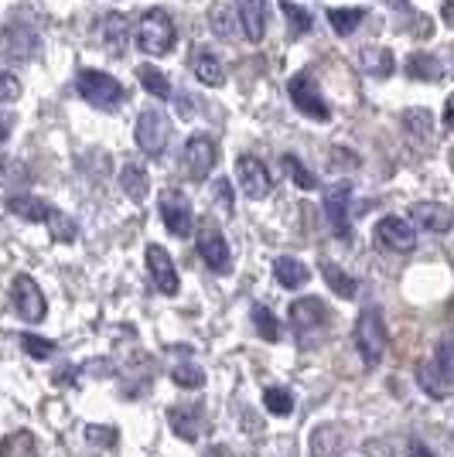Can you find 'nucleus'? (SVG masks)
Returning <instances> with one entry per match:
<instances>
[{"instance_id": "f257e3e1", "label": "nucleus", "mask_w": 454, "mask_h": 457, "mask_svg": "<svg viewBox=\"0 0 454 457\" xmlns=\"http://www.w3.org/2000/svg\"><path fill=\"white\" fill-rule=\"evenodd\" d=\"M174 38H178L174 21H171L168 11H161V7L147 11V14L140 18V24H137V45H140L144 55H168L171 48H174Z\"/></svg>"}, {"instance_id": "f03ea898", "label": "nucleus", "mask_w": 454, "mask_h": 457, "mask_svg": "<svg viewBox=\"0 0 454 457\" xmlns=\"http://www.w3.org/2000/svg\"><path fill=\"white\" fill-rule=\"evenodd\" d=\"M76 86H79V96L89 106H96V110H116L127 99V89L110 72H99V69H82Z\"/></svg>"}, {"instance_id": "7ed1b4c3", "label": "nucleus", "mask_w": 454, "mask_h": 457, "mask_svg": "<svg viewBox=\"0 0 454 457\" xmlns=\"http://www.w3.org/2000/svg\"><path fill=\"white\" fill-rule=\"evenodd\" d=\"M356 352L369 369L383 362V352H386V324L379 307H366L356 321Z\"/></svg>"}, {"instance_id": "20e7f679", "label": "nucleus", "mask_w": 454, "mask_h": 457, "mask_svg": "<svg viewBox=\"0 0 454 457\" xmlns=\"http://www.w3.org/2000/svg\"><path fill=\"white\" fill-rule=\"evenodd\" d=\"M157 209H161V219H164V228H168L171 236H178V239H189L191 232H195V212H191V202L181 195V191H161V202H157Z\"/></svg>"}, {"instance_id": "39448f33", "label": "nucleus", "mask_w": 454, "mask_h": 457, "mask_svg": "<svg viewBox=\"0 0 454 457\" xmlns=\"http://www.w3.org/2000/svg\"><path fill=\"white\" fill-rule=\"evenodd\" d=\"M215 161H219V151H215V140L208 134H195L189 137V144H185V151H181V168L189 174L191 181H206L208 171L215 168Z\"/></svg>"}, {"instance_id": "423d86ee", "label": "nucleus", "mask_w": 454, "mask_h": 457, "mask_svg": "<svg viewBox=\"0 0 454 457\" xmlns=\"http://www.w3.org/2000/svg\"><path fill=\"white\" fill-rule=\"evenodd\" d=\"M198 256L206 260V267L212 273H229V267H232L226 236L215 222H202V228H198Z\"/></svg>"}, {"instance_id": "0eeeda50", "label": "nucleus", "mask_w": 454, "mask_h": 457, "mask_svg": "<svg viewBox=\"0 0 454 457\" xmlns=\"http://www.w3.org/2000/svg\"><path fill=\"white\" fill-rule=\"evenodd\" d=\"M168 137H171L168 116L161 113V110L140 113V120H137V147L147 154V157H161L164 147H168Z\"/></svg>"}, {"instance_id": "6e6552de", "label": "nucleus", "mask_w": 454, "mask_h": 457, "mask_svg": "<svg viewBox=\"0 0 454 457\" xmlns=\"http://www.w3.org/2000/svg\"><path fill=\"white\" fill-rule=\"evenodd\" d=\"M11 301H14V311H18V318L24 321H41L45 318V294H41V287L28 277V273H18L14 280H11Z\"/></svg>"}, {"instance_id": "1a4fd4ad", "label": "nucleus", "mask_w": 454, "mask_h": 457, "mask_svg": "<svg viewBox=\"0 0 454 457\" xmlns=\"http://www.w3.org/2000/svg\"><path fill=\"white\" fill-rule=\"evenodd\" d=\"M236 181H240L243 195L253 198V202H260V198H266L273 191V178L266 171V164L260 157H249V154H243L236 161Z\"/></svg>"}, {"instance_id": "9d476101", "label": "nucleus", "mask_w": 454, "mask_h": 457, "mask_svg": "<svg viewBox=\"0 0 454 457\" xmlns=\"http://www.w3.org/2000/svg\"><path fill=\"white\" fill-rule=\"evenodd\" d=\"M287 96H290V103H294L304 116H311V120H318V123H328V120H332L328 103H324L322 93L315 89V82L307 76L290 79V82H287Z\"/></svg>"}, {"instance_id": "9b49d317", "label": "nucleus", "mask_w": 454, "mask_h": 457, "mask_svg": "<svg viewBox=\"0 0 454 457\" xmlns=\"http://www.w3.org/2000/svg\"><path fill=\"white\" fill-rule=\"evenodd\" d=\"M349 198H352V185L339 181L324 191V215H328V226L339 239H349Z\"/></svg>"}, {"instance_id": "f8f14e48", "label": "nucleus", "mask_w": 454, "mask_h": 457, "mask_svg": "<svg viewBox=\"0 0 454 457\" xmlns=\"http://www.w3.org/2000/svg\"><path fill=\"white\" fill-rule=\"evenodd\" d=\"M376 239L393 253H410L416 246V228L399 215H386L376 222Z\"/></svg>"}, {"instance_id": "ddd939ff", "label": "nucleus", "mask_w": 454, "mask_h": 457, "mask_svg": "<svg viewBox=\"0 0 454 457\" xmlns=\"http://www.w3.org/2000/svg\"><path fill=\"white\" fill-rule=\"evenodd\" d=\"M147 270H151L154 277V287L161 290V294H168V297H174L178 294V287H181V280H178V270H174V260L168 256V249L164 246H147Z\"/></svg>"}, {"instance_id": "4468645a", "label": "nucleus", "mask_w": 454, "mask_h": 457, "mask_svg": "<svg viewBox=\"0 0 454 457\" xmlns=\"http://www.w3.org/2000/svg\"><path fill=\"white\" fill-rule=\"evenodd\" d=\"M290 324H294L298 335L318 331V328L328 324V304L318 301V297H301V301H294V304H290Z\"/></svg>"}, {"instance_id": "2eb2a0df", "label": "nucleus", "mask_w": 454, "mask_h": 457, "mask_svg": "<svg viewBox=\"0 0 454 457\" xmlns=\"http://www.w3.org/2000/svg\"><path fill=\"white\" fill-rule=\"evenodd\" d=\"M127 28H130V24H127V18H123V14H116V11H110L106 18L99 21L103 48H106L114 58L127 55V45H130V31H127Z\"/></svg>"}, {"instance_id": "dca6fc26", "label": "nucleus", "mask_w": 454, "mask_h": 457, "mask_svg": "<svg viewBox=\"0 0 454 457\" xmlns=\"http://www.w3.org/2000/svg\"><path fill=\"white\" fill-rule=\"evenodd\" d=\"M410 219L420 228H431V232H448L451 228V209L441 205V202H416L410 209Z\"/></svg>"}, {"instance_id": "f3484780", "label": "nucleus", "mask_w": 454, "mask_h": 457, "mask_svg": "<svg viewBox=\"0 0 454 457\" xmlns=\"http://www.w3.org/2000/svg\"><path fill=\"white\" fill-rule=\"evenodd\" d=\"M240 21H243V35L247 41H264L266 35V4L264 0H240Z\"/></svg>"}, {"instance_id": "a211bd4d", "label": "nucleus", "mask_w": 454, "mask_h": 457, "mask_svg": "<svg viewBox=\"0 0 454 457\" xmlns=\"http://www.w3.org/2000/svg\"><path fill=\"white\" fill-rule=\"evenodd\" d=\"M4 205L11 215H18L24 222H48V215H52V205L35 198V195H11Z\"/></svg>"}, {"instance_id": "6ab92c4d", "label": "nucleus", "mask_w": 454, "mask_h": 457, "mask_svg": "<svg viewBox=\"0 0 454 457\" xmlns=\"http://www.w3.org/2000/svg\"><path fill=\"white\" fill-rule=\"evenodd\" d=\"M120 188L127 191V198L130 202H144L147 198V191H151V178H147V168L144 164H137V161H127L123 164V171H120Z\"/></svg>"}, {"instance_id": "aec40b11", "label": "nucleus", "mask_w": 454, "mask_h": 457, "mask_svg": "<svg viewBox=\"0 0 454 457\" xmlns=\"http://www.w3.org/2000/svg\"><path fill=\"white\" fill-rule=\"evenodd\" d=\"M345 451V434L335 423H324L311 434V457H341Z\"/></svg>"}, {"instance_id": "412c9836", "label": "nucleus", "mask_w": 454, "mask_h": 457, "mask_svg": "<svg viewBox=\"0 0 454 457\" xmlns=\"http://www.w3.org/2000/svg\"><path fill=\"white\" fill-rule=\"evenodd\" d=\"M451 382L441 369H434V362H424L416 369V386L431 396V400H448L451 396Z\"/></svg>"}, {"instance_id": "4be33fe9", "label": "nucleus", "mask_w": 454, "mask_h": 457, "mask_svg": "<svg viewBox=\"0 0 454 457\" xmlns=\"http://www.w3.org/2000/svg\"><path fill=\"white\" fill-rule=\"evenodd\" d=\"M273 277H277V284L287 287V290H298V287L307 284V267H304L301 260H294V256H277L273 260Z\"/></svg>"}, {"instance_id": "5701e85b", "label": "nucleus", "mask_w": 454, "mask_h": 457, "mask_svg": "<svg viewBox=\"0 0 454 457\" xmlns=\"http://www.w3.org/2000/svg\"><path fill=\"white\" fill-rule=\"evenodd\" d=\"M407 76L416 79V82H441L444 79V65L437 55H424V52H414L407 58Z\"/></svg>"}, {"instance_id": "b1692460", "label": "nucleus", "mask_w": 454, "mask_h": 457, "mask_svg": "<svg viewBox=\"0 0 454 457\" xmlns=\"http://www.w3.org/2000/svg\"><path fill=\"white\" fill-rule=\"evenodd\" d=\"M191 69H195L198 82H206V86H223V82H226V72H223L219 58L212 55L208 48H195V55H191Z\"/></svg>"}, {"instance_id": "393cba45", "label": "nucleus", "mask_w": 454, "mask_h": 457, "mask_svg": "<svg viewBox=\"0 0 454 457\" xmlns=\"http://www.w3.org/2000/svg\"><path fill=\"white\" fill-rule=\"evenodd\" d=\"M359 65H362V72H369V76H376V79H386V76H393L397 58L390 55L386 48H362Z\"/></svg>"}, {"instance_id": "a878e982", "label": "nucleus", "mask_w": 454, "mask_h": 457, "mask_svg": "<svg viewBox=\"0 0 454 457\" xmlns=\"http://www.w3.org/2000/svg\"><path fill=\"white\" fill-rule=\"evenodd\" d=\"M362 18H366L362 7H332L328 11V24L335 28V35H352L362 24Z\"/></svg>"}, {"instance_id": "bb28decb", "label": "nucleus", "mask_w": 454, "mask_h": 457, "mask_svg": "<svg viewBox=\"0 0 454 457\" xmlns=\"http://www.w3.org/2000/svg\"><path fill=\"white\" fill-rule=\"evenodd\" d=\"M137 79H140V86H144L154 99H171V82L161 69H154V65H140V69H137Z\"/></svg>"}, {"instance_id": "cd10ccee", "label": "nucleus", "mask_w": 454, "mask_h": 457, "mask_svg": "<svg viewBox=\"0 0 454 457\" xmlns=\"http://www.w3.org/2000/svg\"><path fill=\"white\" fill-rule=\"evenodd\" d=\"M322 273H324V280H328V287H332L339 297H345V301H352V297H356V290H359V287H356V280H352L349 273H341L335 263H324Z\"/></svg>"}, {"instance_id": "c85d7f7f", "label": "nucleus", "mask_w": 454, "mask_h": 457, "mask_svg": "<svg viewBox=\"0 0 454 457\" xmlns=\"http://www.w3.org/2000/svg\"><path fill=\"white\" fill-rule=\"evenodd\" d=\"M281 11H284V18H287V31H290V38H304L307 31H311V14L304 11V7H298V4H290V0H284L281 4Z\"/></svg>"}, {"instance_id": "c756f323", "label": "nucleus", "mask_w": 454, "mask_h": 457, "mask_svg": "<svg viewBox=\"0 0 454 457\" xmlns=\"http://www.w3.org/2000/svg\"><path fill=\"white\" fill-rule=\"evenodd\" d=\"M198 413L195 410H171V430L178 434V437H185V440H198Z\"/></svg>"}, {"instance_id": "7c9ffc66", "label": "nucleus", "mask_w": 454, "mask_h": 457, "mask_svg": "<svg viewBox=\"0 0 454 457\" xmlns=\"http://www.w3.org/2000/svg\"><path fill=\"white\" fill-rule=\"evenodd\" d=\"M264 406L273 417H290V413H294V396H290L287 389H281V386H273V389L264 393Z\"/></svg>"}, {"instance_id": "2f4dec72", "label": "nucleus", "mask_w": 454, "mask_h": 457, "mask_svg": "<svg viewBox=\"0 0 454 457\" xmlns=\"http://www.w3.org/2000/svg\"><path fill=\"white\" fill-rule=\"evenodd\" d=\"M403 127H407L416 140H427L431 130H434V123H431V113H427V110H407V113H403Z\"/></svg>"}, {"instance_id": "473e14b6", "label": "nucleus", "mask_w": 454, "mask_h": 457, "mask_svg": "<svg viewBox=\"0 0 454 457\" xmlns=\"http://www.w3.org/2000/svg\"><path fill=\"white\" fill-rule=\"evenodd\" d=\"M253 324H256V331L264 335L266 342H277V338H281V324L270 314V307H264V304L253 307Z\"/></svg>"}, {"instance_id": "72a5a7b5", "label": "nucleus", "mask_w": 454, "mask_h": 457, "mask_svg": "<svg viewBox=\"0 0 454 457\" xmlns=\"http://www.w3.org/2000/svg\"><path fill=\"white\" fill-rule=\"evenodd\" d=\"M171 379L178 382L181 389H198V386L206 382V372H202L198 365L181 362V365H174V369H171Z\"/></svg>"}, {"instance_id": "f704fd0d", "label": "nucleus", "mask_w": 454, "mask_h": 457, "mask_svg": "<svg viewBox=\"0 0 454 457\" xmlns=\"http://www.w3.org/2000/svg\"><path fill=\"white\" fill-rule=\"evenodd\" d=\"M434 369H441L448 379H454V348H451V335H444V338H437L434 345Z\"/></svg>"}, {"instance_id": "c9c22d12", "label": "nucleus", "mask_w": 454, "mask_h": 457, "mask_svg": "<svg viewBox=\"0 0 454 457\" xmlns=\"http://www.w3.org/2000/svg\"><path fill=\"white\" fill-rule=\"evenodd\" d=\"M284 168H287V174H290V178L298 181V188L311 191L315 185H318V178L307 171V168H304V164L298 161V157H294V154H284Z\"/></svg>"}, {"instance_id": "e433bc0d", "label": "nucleus", "mask_w": 454, "mask_h": 457, "mask_svg": "<svg viewBox=\"0 0 454 457\" xmlns=\"http://www.w3.org/2000/svg\"><path fill=\"white\" fill-rule=\"evenodd\" d=\"M48 222H52V236H55L58 243H72V239H76V222H72L69 215H62V212L52 209Z\"/></svg>"}, {"instance_id": "4c0bfd02", "label": "nucleus", "mask_w": 454, "mask_h": 457, "mask_svg": "<svg viewBox=\"0 0 454 457\" xmlns=\"http://www.w3.org/2000/svg\"><path fill=\"white\" fill-rule=\"evenodd\" d=\"M21 345H24V352H28L31 359H48V355H55V345L38 338V335H24Z\"/></svg>"}, {"instance_id": "58836bf2", "label": "nucleus", "mask_w": 454, "mask_h": 457, "mask_svg": "<svg viewBox=\"0 0 454 457\" xmlns=\"http://www.w3.org/2000/svg\"><path fill=\"white\" fill-rule=\"evenodd\" d=\"M208 21L215 24V35L219 38H232V28H229V4H215L212 11H208Z\"/></svg>"}, {"instance_id": "ea45409f", "label": "nucleus", "mask_w": 454, "mask_h": 457, "mask_svg": "<svg viewBox=\"0 0 454 457\" xmlns=\"http://www.w3.org/2000/svg\"><path fill=\"white\" fill-rule=\"evenodd\" d=\"M21 96V82L14 72H4L0 69V103H11V99H18Z\"/></svg>"}, {"instance_id": "a19ab883", "label": "nucleus", "mask_w": 454, "mask_h": 457, "mask_svg": "<svg viewBox=\"0 0 454 457\" xmlns=\"http://www.w3.org/2000/svg\"><path fill=\"white\" fill-rule=\"evenodd\" d=\"M407 457H434V451L427 444H420V440H410L407 444Z\"/></svg>"}, {"instance_id": "79ce46f5", "label": "nucleus", "mask_w": 454, "mask_h": 457, "mask_svg": "<svg viewBox=\"0 0 454 457\" xmlns=\"http://www.w3.org/2000/svg\"><path fill=\"white\" fill-rule=\"evenodd\" d=\"M215 195H219V205H223V209H232V198H229V181H219V185H215Z\"/></svg>"}, {"instance_id": "37998d69", "label": "nucleus", "mask_w": 454, "mask_h": 457, "mask_svg": "<svg viewBox=\"0 0 454 457\" xmlns=\"http://www.w3.org/2000/svg\"><path fill=\"white\" fill-rule=\"evenodd\" d=\"M454 123V99H448L444 103V127H451Z\"/></svg>"}, {"instance_id": "c03bdc74", "label": "nucleus", "mask_w": 454, "mask_h": 457, "mask_svg": "<svg viewBox=\"0 0 454 457\" xmlns=\"http://www.w3.org/2000/svg\"><path fill=\"white\" fill-rule=\"evenodd\" d=\"M451 11H454V0H444V11H441L444 24H451Z\"/></svg>"}, {"instance_id": "a18cd8bd", "label": "nucleus", "mask_w": 454, "mask_h": 457, "mask_svg": "<svg viewBox=\"0 0 454 457\" xmlns=\"http://www.w3.org/2000/svg\"><path fill=\"white\" fill-rule=\"evenodd\" d=\"M7 134H11V123L0 116V140H7Z\"/></svg>"}, {"instance_id": "49530a36", "label": "nucleus", "mask_w": 454, "mask_h": 457, "mask_svg": "<svg viewBox=\"0 0 454 457\" xmlns=\"http://www.w3.org/2000/svg\"><path fill=\"white\" fill-rule=\"evenodd\" d=\"M386 4H390V7H403V4H407V0H386Z\"/></svg>"}, {"instance_id": "de8ad7c7", "label": "nucleus", "mask_w": 454, "mask_h": 457, "mask_svg": "<svg viewBox=\"0 0 454 457\" xmlns=\"http://www.w3.org/2000/svg\"><path fill=\"white\" fill-rule=\"evenodd\" d=\"M0 178H4V157H0Z\"/></svg>"}]
</instances>
